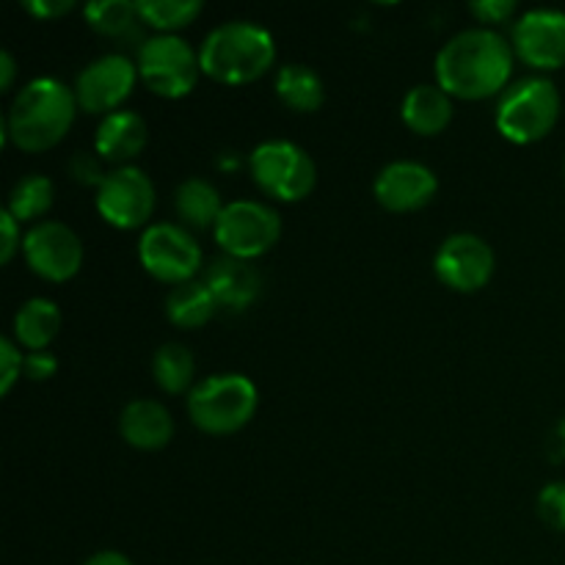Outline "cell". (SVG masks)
Returning a JSON list of instances; mask_svg holds the SVG:
<instances>
[{"label": "cell", "instance_id": "obj_33", "mask_svg": "<svg viewBox=\"0 0 565 565\" xmlns=\"http://www.w3.org/2000/svg\"><path fill=\"white\" fill-rule=\"evenodd\" d=\"M25 375L31 381H47L53 379L55 370H58V359L50 351H33L25 356Z\"/></svg>", "mask_w": 565, "mask_h": 565}, {"label": "cell", "instance_id": "obj_16", "mask_svg": "<svg viewBox=\"0 0 565 565\" xmlns=\"http://www.w3.org/2000/svg\"><path fill=\"white\" fill-rule=\"evenodd\" d=\"M204 285L210 287L218 307L230 309V312H243L263 292V276L248 259L221 257L207 268Z\"/></svg>", "mask_w": 565, "mask_h": 565}, {"label": "cell", "instance_id": "obj_24", "mask_svg": "<svg viewBox=\"0 0 565 565\" xmlns=\"http://www.w3.org/2000/svg\"><path fill=\"white\" fill-rule=\"evenodd\" d=\"M83 17L103 36L119 39V42L141 39L143 20L138 17L136 3H130V0H94L83 9Z\"/></svg>", "mask_w": 565, "mask_h": 565}, {"label": "cell", "instance_id": "obj_10", "mask_svg": "<svg viewBox=\"0 0 565 565\" xmlns=\"http://www.w3.org/2000/svg\"><path fill=\"white\" fill-rule=\"evenodd\" d=\"M97 213L116 230H138L154 213V185L147 171L121 166L97 188Z\"/></svg>", "mask_w": 565, "mask_h": 565}, {"label": "cell", "instance_id": "obj_12", "mask_svg": "<svg viewBox=\"0 0 565 565\" xmlns=\"http://www.w3.org/2000/svg\"><path fill=\"white\" fill-rule=\"evenodd\" d=\"M138 66L132 64L127 55L108 53L103 58L92 61L83 66L75 83L77 108L88 110V114H116L121 103L136 88Z\"/></svg>", "mask_w": 565, "mask_h": 565}, {"label": "cell", "instance_id": "obj_17", "mask_svg": "<svg viewBox=\"0 0 565 565\" xmlns=\"http://www.w3.org/2000/svg\"><path fill=\"white\" fill-rule=\"evenodd\" d=\"M147 121L136 114V110H116L108 114L97 127V138H94V149L108 163L127 166L136 160L147 147Z\"/></svg>", "mask_w": 565, "mask_h": 565}, {"label": "cell", "instance_id": "obj_9", "mask_svg": "<svg viewBox=\"0 0 565 565\" xmlns=\"http://www.w3.org/2000/svg\"><path fill=\"white\" fill-rule=\"evenodd\" d=\"M138 259L149 276L169 285H182L196 276L202 265V248L196 237L177 224H154L138 241Z\"/></svg>", "mask_w": 565, "mask_h": 565}, {"label": "cell", "instance_id": "obj_31", "mask_svg": "<svg viewBox=\"0 0 565 565\" xmlns=\"http://www.w3.org/2000/svg\"><path fill=\"white\" fill-rule=\"evenodd\" d=\"M0 232H3V241H0V263L9 265L11 257L17 254V248H22L20 221H17L9 210L0 213Z\"/></svg>", "mask_w": 565, "mask_h": 565}, {"label": "cell", "instance_id": "obj_25", "mask_svg": "<svg viewBox=\"0 0 565 565\" xmlns=\"http://www.w3.org/2000/svg\"><path fill=\"white\" fill-rule=\"evenodd\" d=\"M152 375L158 381V386L169 395H180L188 386L193 384V375H196V359L180 342H166L158 348L152 359Z\"/></svg>", "mask_w": 565, "mask_h": 565}, {"label": "cell", "instance_id": "obj_8", "mask_svg": "<svg viewBox=\"0 0 565 565\" xmlns=\"http://www.w3.org/2000/svg\"><path fill=\"white\" fill-rule=\"evenodd\" d=\"M215 243L226 252V257L254 259L279 243L281 218L274 207L252 199L230 202L221 213L213 230Z\"/></svg>", "mask_w": 565, "mask_h": 565}, {"label": "cell", "instance_id": "obj_5", "mask_svg": "<svg viewBox=\"0 0 565 565\" xmlns=\"http://www.w3.org/2000/svg\"><path fill=\"white\" fill-rule=\"evenodd\" d=\"M561 92L546 77H524L502 94L497 105V130L513 143H535L561 119Z\"/></svg>", "mask_w": 565, "mask_h": 565}, {"label": "cell", "instance_id": "obj_32", "mask_svg": "<svg viewBox=\"0 0 565 565\" xmlns=\"http://www.w3.org/2000/svg\"><path fill=\"white\" fill-rule=\"evenodd\" d=\"M469 11L480 22H505L516 11V3L513 0H475V3H469Z\"/></svg>", "mask_w": 565, "mask_h": 565}, {"label": "cell", "instance_id": "obj_26", "mask_svg": "<svg viewBox=\"0 0 565 565\" xmlns=\"http://www.w3.org/2000/svg\"><path fill=\"white\" fill-rule=\"evenodd\" d=\"M53 196H55V188L47 177L28 174L11 188L9 207L6 210H9L17 221H33L53 207Z\"/></svg>", "mask_w": 565, "mask_h": 565}, {"label": "cell", "instance_id": "obj_22", "mask_svg": "<svg viewBox=\"0 0 565 565\" xmlns=\"http://www.w3.org/2000/svg\"><path fill=\"white\" fill-rule=\"evenodd\" d=\"M215 309H218V301L210 287L196 279L171 287V292L166 296V315L180 329H199L213 318Z\"/></svg>", "mask_w": 565, "mask_h": 565}, {"label": "cell", "instance_id": "obj_2", "mask_svg": "<svg viewBox=\"0 0 565 565\" xmlns=\"http://www.w3.org/2000/svg\"><path fill=\"white\" fill-rule=\"evenodd\" d=\"M77 97L58 77H36L11 103L3 121V141L25 152H44L55 147L72 127Z\"/></svg>", "mask_w": 565, "mask_h": 565}, {"label": "cell", "instance_id": "obj_30", "mask_svg": "<svg viewBox=\"0 0 565 565\" xmlns=\"http://www.w3.org/2000/svg\"><path fill=\"white\" fill-rule=\"evenodd\" d=\"M70 174L72 180L81 182V185H103L105 182V171H103V163H99V158H94V154L88 152H75L70 158Z\"/></svg>", "mask_w": 565, "mask_h": 565}, {"label": "cell", "instance_id": "obj_28", "mask_svg": "<svg viewBox=\"0 0 565 565\" xmlns=\"http://www.w3.org/2000/svg\"><path fill=\"white\" fill-rule=\"evenodd\" d=\"M539 516L550 524L552 530L565 533V480L544 486L539 494Z\"/></svg>", "mask_w": 565, "mask_h": 565}, {"label": "cell", "instance_id": "obj_14", "mask_svg": "<svg viewBox=\"0 0 565 565\" xmlns=\"http://www.w3.org/2000/svg\"><path fill=\"white\" fill-rule=\"evenodd\" d=\"M513 47L535 70H561L565 64V11L533 9L513 25Z\"/></svg>", "mask_w": 565, "mask_h": 565}, {"label": "cell", "instance_id": "obj_27", "mask_svg": "<svg viewBox=\"0 0 565 565\" xmlns=\"http://www.w3.org/2000/svg\"><path fill=\"white\" fill-rule=\"evenodd\" d=\"M136 9L143 25L158 28L163 33L180 31V28L191 25L202 14L199 0H138Z\"/></svg>", "mask_w": 565, "mask_h": 565}, {"label": "cell", "instance_id": "obj_23", "mask_svg": "<svg viewBox=\"0 0 565 565\" xmlns=\"http://www.w3.org/2000/svg\"><path fill=\"white\" fill-rule=\"evenodd\" d=\"M276 94L287 108L315 114L323 105L326 88L318 72L307 64H285L276 75Z\"/></svg>", "mask_w": 565, "mask_h": 565}, {"label": "cell", "instance_id": "obj_1", "mask_svg": "<svg viewBox=\"0 0 565 565\" xmlns=\"http://www.w3.org/2000/svg\"><path fill=\"white\" fill-rule=\"evenodd\" d=\"M511 72V44L491 28L461 31L436 55V86L445 88L450 97H494L505 88Z\"/></svg>", "mask_w": 565, "mask_h": 565}, {"label": "cell", "instance_id": "obj_7", "mask_svg": "<svg viewBox=\"0 0 565 565\" xmlns=\"http://www.w3.org/2000/svg\"><path fill=\"white\" fill-rule=\"evenodd\" d=\"M136 66L149 92L166 99H180L191 94L199 81V72H202L196 50L174 33L143 39V44L138 47Z\"/></svg>", "mask_w": 565, "mask_h": 565}, {"label": "cell", "instance_id": "obj_35", "mask_svg": "<svg viewBox=\"0 0 565 565\" xmlns=\"http://www.w3.org/2000/svg\"><path fill=\"white\" fill-rule=\"evenodd\" d=\"M14 58H11L9 50H3V53H0V92H9L11 83H14Z\"/></svg>", "mask_w": 565, "mask_h": 565}, {"label": "cell", "instance_id": "obj_15", "mask_svg": "<svg viewBox=\"0 0 565 565\" xmlns=\"http://www.w3.org/2000/svg\"><path fill=\"white\" fill-rule=\"evenodd\" d=\"M373 191L381 207L392 213H412L430 204L439 191V180L428 166L417 160H395L379 171Z\"/></svg>", "mask_w": 565, "mask_h": 565}, {"label": "cell", "instance_id": "obj_29", "mask_svg": "<svg viewBox=\"0 0 565 565\" xmlns=\"http://www.w3.org/2000/svg\"><path fill=\"white\" fill-rule=\"evenodd\" d=\"M22 367H25V359H22L17 342L3 337V340H0V395H9L11 386H14L17 379L22 375Z\"/></svg>", "mask_w": 565, "mask_h": 565}, {"label": "cell", "instance_id": "obj_19", "mask_svg": "<svg viewBox=\"0 0 565 565\" xmlns=\"http://www.w3.org/2000/svg\"><path fill=\"white\" fill-rule=\"evenodd\" d=\"M401 116L408 130H414L417 136H439L452 119V99L441 86L419 83V86L408 88V94L403 97Z\"/></svg>", "mask_w": 565, "mask_h": 565}, {"label": "cell", "instance_id": "obj_6", "mask_svg": "<svg viewBox=\"0 0 565 565\" xmlns=\"http://www.w3.org/2000/svg\"><path fill=\"white\" fill-rule=\"evenodd\" d=\"M248 171L254 182L279 202H301L318 182V169L307 149L281 138L254 147L248 154Z\"/></svg>", "mask_w": 565, "mask_h": 565}, {"label": "cell", "instance_id": "obj_36", "mask_svg": "<svg viewBox=\"0 0 565 565\" xmlns=\"http://www.w3.org/2000/svg\"><path fill=\"white\" fill-rule=\"evenodd\" d=\"M83 565H132V561L127 555H121V552L105 550V552H97V555L88 557Z\"/></svg>", "mask_w": 565, "mask_h": 565}, {"label": "cell", "instance_id": "obj_4", "mask_svg": "<svg viewBox=\"0 0 565 565\" xmlns=\"http://www.w3.org/2000/svg\"><path fill=\"white\" fill-rule=\"evenodd\" d=\"M257 412V386L241 373H221L199 381L188 395V414L199 430L213 436L237 434Z\"/></svg>", "mask_w": 565, "mask_h": 565}, {"label": "cell", "instance_id": "obj_18", "mask_svg": "<svg viewBox=\"0 0 565 565\" xmlns=\"http://www.w3.org/2000/svg\"><path fill=\"white\" fill-rule=\"evenodd\" d=\"M121 439L136 450H163L174 436V419L169 408L158 401H132L127 403L119 417Z\"/></svg>", "mask_w": 565, "mask_h": 565}, {"label": "cell", "instance_id": "obj_3", "mask_svg": "<svg viewBox=\"0 0 565 565\" xmlns=\"http://www.w3.org/2000/svg\"><path fill=\"white\" fill-rule=\"evenodd\" d=\"M274 36L257 22L232 20L213 28L199 50L202 72L224 86L254 83L274 66Z\"/></svg>", "mask_w": 565, "mask_h": 565}, {"label": "cell", "instance_id": "obj_20", "mask_svg": "<svg viewBox=\"0 0 565 565\" xmlns=\"http://www.w3.org/2000/svg\"><path fill=\"white\" fill-rule=\"evenodd\" d=\"M61 309L50 298H31L14 315V337L28 351H47L61 331Z\"/></svg>", "mask_w": 565, "mask_h": 565}, {"label": "cell", "instance_id": "obj_13", "mask_svg": "<svg viewBox=\"0 0 565 565\" xmlns=\"http://www.w3.org/2000/svg\"><path fill=\"white\" fill-rule=\"evenodd\" d=\"M434 270L441 285L456 292H475L494 276V252L472 232L450 235L434 257Z\"/></svg>", "mask_w": 565, "mask_h": 565}, {"label": "cell", "instance_id": "obj_34", "mask_svg": "<svg viewBox=\"0 0 565 565\" xmlns=\"http://www.w3.org/2000/svg\"><path fill=\"white\" fill-rule=\"evenodd\" d=\"M25 11L28 14L39 17V20H55V17L66 14V11L75 9L72 0H25Z\"/></svg>", "mask_w": 565, "mask_h": 565}, {"label": "cell", "instance_id": "obj_11", "mask_svg": "<svg viewBox=\"0 0 565 565\" xmlns=\"http://www.w3.org/2000/svg\"><path fill=\"white\" fill-rule=\"evenodd\" d=\"M22 254L33 274L47 281H66L81 270L83 243L61 221H39L22 237Z\"/></svg>", "mask_w": 565, "mask_h": 565}, {"label": "cell", "instance_id": "obj_21", "mask_svg": "<svg viewBox=\"0 0 565 565\" xmlns=\"http://www.w3.org/2000/svg\"><path fill=\"white\" fill-rule=\"evenodd\" d=\"M174 207L180 218L193 230H210V226L215 230L226 204L221 202V193L213 182L191 177L174 191Z\"/></svg>", "mask_w": 565, "mask_h": 565}]
</instances>
